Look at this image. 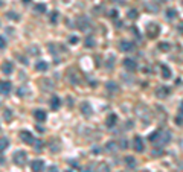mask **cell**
<instances>
[{"label":"cell","instance_id":"obj_21","mask_svg":"<svg viewBox=\"0 0 183 172\" xmlns=\"http://www.w3.org/2000/svg\"><path fill=\"white\" fill-rule=\"evenodd\" d=\"M159 49H160L162 52H168V51H169V44H168V43H160V44H159Z\"/></svg>","mask_w":183,"mask_h":172},{"label":"cell","instance_id":"obj_1","mask_svg":"<svg viewBox=\"0 0 183 172\" xmlns=\"http://www.w3.org/2000/svg\"><path fill=\"white\" fill-rule=\"evenodd\" d=\"M133 148H134L136 152H144L145 145H144V140H142L141 136H136V137L133 139Z\"/></svg>","mask_w":183,"mask_h":172},{"label":"cell","instance_id":"obj_19","mask_svg":"<svg viewBox=\"0 0 183 172\" xmlns=\"http://www.w3.org/2000/svg\"><path fill=\"white\" fill-rule=\"evenodd\" d=\"M159 136H160V131H154V133H151L148 136V139H150V142H157L159 140Z\"/></svg>","mask_w":183,"mask_h":172},{"label":"cell","instance_id":"obj_10","mask_svg":"<svg viewBox=\"0 0 183 172\" xmlns=\"http://www.w3.org/2000/svg\"><path fill=\"white\" fill-rule=\"evenodd\" d=\"M2 72L6 73V75H11V73L14 72V66H12V63H11V61H5L3 66H2Z\"/></svg>","mask_w":183,"mask_h":172},{"label":"cell","instance_id":"obj_2","mask_svg":"<svg viewBox=\"0 0 183 172\" xmlns=\"http://www.w3.org/2000/svg\"><path fill=\"white\" fill-rule=\"evenodd\" d=\"M169 94H171V90H169V87H166V85H159V87L156 88V96L160 97V99H165V97L169 96Z\"/></svg>","mask_w":183,"mask_h":172},{"label":"cell","instance_id":"obj_24","mask_svg":"<svg viewBox=\"0 0 183 172\" xmlns=\"http://www.w3.org/2000/svg\"><path fill=\"white\" fill-rule=\"evenodd\" d=\"M85 46H87V47H92V46H95V40L92 38V37H88V38L85 40Z\"/></svg>","mask_w":183,"mask_h":172},{"label":"cell","instance_id":"obj_34","mask_svg":"<svg viewBox=\"0 0 183 172\" xmlns=\"http://www.w3.org/2000/svg\"><path fill=\"white\" fill-rule=\"evenodd\" d=\"M23 2H25V3H28V2H29V0H23Z\"/></svg>","mask_w":183,"mask_h":172},{"label":"cell","instance_id":"obj_15","mask_svg":"<svg viewBox=\"0 0 183 172\" xmlns=\"http://www.w3.org/2000/svg\"><path fill=\"white\" fill-rule=\"evenodd\" d=\"M60 105H61L60 97H58V96H54V97H52V101H51V108H52V110H58Z\"/></svg>","mask_w":183,"mask_h":172},{"label":"cell","instance_id":"obj_17","mask_svg":"<svg viewBox=\"0 0 183 172\" xmlns=\"http://www.w3.org/2000/svg\"><path fill=\"white\" fill-rule=\"evenodd\" d=\"M9 146V140L6 139V137H2L0 139V152H3L6 148Z\"/></svg>","mask_w":183,"mask_h":172},{"label":"cell","instance_id":"obj_13","mask_svg":"<svg viewBox=\"0 0 183 172\" xmlns=\"http://www.w3.org/2000/svg\"><path fill=\"white\" fill-rule=\"evenodd\" d=\"M160 70H162V78H165V79H169L171 78V69L168 67V66H165V64H162L160 66Z\"/></svg>","mask_w":183,"mask_h":172},{"label":"cell","instance_id":"obj_35","mask_svg":"<svg viewBox=\"0 0 183 172\" xmlns=\"http://www.w3.org/2000/svg\"><path fill=\"white\" fill-rule=\"evenodd\" d=\"M67 172H69V170H67Z\"/></svg>","mask_w":183,"mask_h":172},{"label":"cell","instance_id":"obj_23","mask_svg":"<svg viewBox=\"0 0 183 172\" xmlns=\"http://www.w3.org/2000/svg\"><path fill=\"white\" fill-rule=\"evenodd\" d=\"M107 88H108L110 91H116V90H118V85L114 84V82H108V84H107Z\"/></svg>","mask_w":183,"mask_h":172},{"label":"cell","instance_id":"obj_9","mask_svg":"<svg viewBox=\"0 0 183 172\" xmlns=\"http://www.w3.org/2000/svg\"><path fill=\"white\" fill-rule=\"evenodd\" d=\"M12 84L9 81H0V93L2 94H9Z\"/></svg>","mask_w":183,"mask_h":172},{"label":"cell","instance_id":"obj_7","mask_svg":"<svg viewBox=\"0 0 183 172\" xmlns=\"http://www.w3.org/2000/svg\"><path fill=\"white\" fill-rule=\"evenodd\" d=\"M116 124H118V116L114 114V113L108 114L107 119H105V125H107V128H113Z\"/></svg>","mask_w":183,"mask_h":172},{"label":"cell","instance_id":"obj_32","mask_svg":"<svg viewBox=\"0 0 183 172\" xmlns=\"http://www.w3.org/2000/svg\"><path fill=\"white\" fill-rule=\"evenodd\" d=\"M5 46H6V43L3 41V38H2V37H0V47H5Z\"/></svg>","mask_w":183,"mask_h":172},{"label":"cell","instance_id":"obj_16","mask_svg":"<svg viewBox=\"0 0 183 172\" xmlns=\"http://www.w3.org/2000/svg\"><path fill=\"white\" fill-rule=\"evenodd\" d=\"M35 69L38 72H46V70H48V63H46V61H38L35 64Z\"/></svg>","mask_w":183,"mask_h":172},{"label":"cell","instance_id":"obj_5","mask_svg":"<svg viewBox=\"0 0 183 172\" xmlns=\"http://www.w3.org/2000/svg\"><path fill=\"white\" fill-rule=\"evenodd\" d=\"M31 169L32 172H41L44 169V161L41 158H37V160H32L31 161Z\"/></svg>","mask_w":183,"mask_h":172},{"label":"cell","instance_id":"obj_26","mask_svg":"<svg viewBox=\"0 0 183 172\" xmlns=\"http://www.w3.org/2000/svg\"><path fill=\"white\" fill-rule=\"evenodd\" d=\"M3 117H5L6 120H11V119H12V111H11V110H6L5 114H3Z\"/></svg>","mask_w":183,"mask_h":172},{"label":"cell","instance_id":"obj_31","mask_svg":"<svg viewBox=\"0 0 183 172\" xmlns=\"http://www.w3.org/2000/svg\"><path fill=\"white\" fill-rule=\"evenodd\" d=\"M8 17H9V18H14V20H17V18H18V17H15V15H14V12H8Z\"/></svg>","mask_w":183,"mask_h":172},{"label":"cell","instance_id":"obj_29","mask_svg":"<svg viewBox=\"0 0 183 172\" xmlns=\"http://www.w3.org/2000/svg\"><path fill=\"white\" fill-rule=\"evenodd\" d=\"M70 43H72V44H76V43H78V37H75V35L70 37Z\"/></svg>","mask_w":183,"mask_h":172},{"label":"cell","instance_id":"obj_25","mask_svg":"<svg viewBox=\"0 0 183 172\" xmlns=\"http://www.w3.org/2000/svg\"><path fill=\"white\" fill-rule=\"evenodd\" d=\"M35 11H37V12H44V11H46V5H43V3L37 5V6H35Z\"/></svg>","mask_w":183,"mask_h":172},{"label":"cell","instance_id":"obj_22","mask_svg":"<svg viewBox=\"0 0 183 172\" xmlns=\"http://www.w3.org/2000/svg\"><path fill=\"white\" fill-rule=\"evenodd\" d=\"M127 15H128V18H131V20H136V18H137V11H136V9H131V11H130Z\"/></svg>","mask_w":183,"mask_h":172},{"label":"cell","instance_id":"obj_3","mask_svg":"<svg viewBox=\"0 0 183 172\" xmlns=\"http://www.w3.org/2000/svg\"><path fill=\"white\" fill-rule=\"evenodd\" d=\"M20 137H21L23 142L28 143V145H37V142H38V140H35V137H34L29 131H21V133H20Z\"/></svg>","mask_w":183,"mask_h":172},{"label":"cell","instance_id":"obj_6","mask_svg":"<svg viewBox=\"0 0 183 172\" xmlns=\"http://www.w3.org/2000/svg\"><path fill=\"white\" fill-rule=\"evenodd\" d=\"M14 160H15V163L18 166H23V164H25V161H26V152L25 151H17L14 154Z\"/></svg>","mask_w":183,"mask_h":172},{"label":"cell","instance_id":"obj_27","mask_svg":"<svg viewBox=\"0 0 183 172\" xmlns=\"http://www.w3.org/2000/svg\"><path fill=\"white\" fill-rule=\"evenodd\" d=\"M99 172H108V166L107 164H99Z\"/></svg>","mask_w":183,"mask_h":172},{"label":"cell","instance_id":"obj_11","mask_svg":"<svg viewBox=\"0 0 183 172\" xmlns=\"http://www.w3.org/2000/svg\"><path fill=\"white\" fill-rule=\"evenodd\" d=\"M34 117H35V120H38V122H44L46 117H48V114H46V111H43V110H35V111H34Z\"/></svg>","mask_w":183,"mask_h":172},{"label":"cell","instance_id":"obj_18","mask_svg":"<svg viewBox=\"0 0 183 172\" xmlns=\"http://www.w3.org/2000/svg\"><path fill=\"white\" fill-rule=\"evenodd\" d=\"M124 160H125V164H127V166H130V167H134V166H136L134 157H125Z\"/></svg>","mask_w":183,"mask_h":172},{"label":"cell","instance_id":"obj_14","mask_svg":"<svg viewBox=\"0 0 183 172\" xmlns=\"http://www.w3.org/2000/svg\"><path fill=\"white\" fill-rule=\"evenodd\" d=\"M81 110H82V114L84 116H90L92 114V107H90L88 102H82L81 104Z\"/></svg>","mask_w":183,"mask_h":172},{"label":"cell","instance_id":"obj_4","mask_svg":"<svg viewBox=\"0 0 183 172\" xmlns=\"http://www.w3.org/2000/svg\"><path fill=\"white\" fill-rule=\"evenodd\" d=\"M119 49L122 52H133L134 51V43L133 41H127V40H122L119 43Z\"/></svg>","mask_w":183,"mask_h":172},{"label":"cell","instance_id":"obj_33","mask_svg":"<svg viewBox=\"0 0 183 172\" xmlns=\"http://www.w3.org/2000/svg\"><path fill=\"white\" fill-rule=\"evenodd\" d=\"M51 172H57V167H54V166H52V167H51Z\"/></svg>","mask_w":183,"mask_h":172},{"label":"cell","instance_id":"obj_12","mask_svg":"<svg viewBox=\"0 0 183 172\" xmlns=\"http://www.w3.org/2000/svg\"><path fill=\"white\" fill-rule=\"evenodd\" d=\"M124 67L127 69V70H130V72H134L136 69H137V64L133 61V60H124Z\"/></svg>","mask_w":183,"mask_h":172},{"label":"cell","instance_id":"obj_20","mask_svg":"<svg viewBox=\"0 0 183 172\" xmlns=\"http://www.w3.org/2000/svg\"><path fill=\"white\" fill-rule=\"evenodd\" d=\"M166 17H168L169 20L175 18V17H177V12H175V9H168V11H166Z\"/></svg>","mask_w":183,"mask_h":172},{"label":"cell","instance_id":"obj_30","mask_svg":"<svg viewBox=\"0 0 183 172\" xmlns=\"http://www.w3.org/2000/svg\"><path fill=\"white\" fill-rule=\"evenodd\" d=\"M127 145H128V143H127V140H122V143H121L122 148H121V149H125V148H127Z\"/></svg>","mask_w":183,"mask_h":172},{"label":"cell","instance_id":"obj_8","mask_svg":"<svg viewBox=\"0 0 183 172\" xmlns=\"http://www.w3.org/2000/svg\"><path fill=\"white\" fill-rule=\"evenodd\" d=\"M147 32H148V37L150 38H156L159 35V32H160V28L157 26V24H150L148 29H147Z\"/></svg>","mask_w":183,"mask_h":172},{"label":"cell","instance_id":"obj_28","mask_svg":"<svg viewBox=\"0 0 183 172\" xmlns=\"http://www.w3.org/2000/svg\"><path fill=\"white\" fill-rule=\"evenodd\" d=\"M57 20H58V12H54V15H52V18H51V21H52V23H55Z\"/></svg>","mask_w":183,"mask_h":172}]
</instances>
